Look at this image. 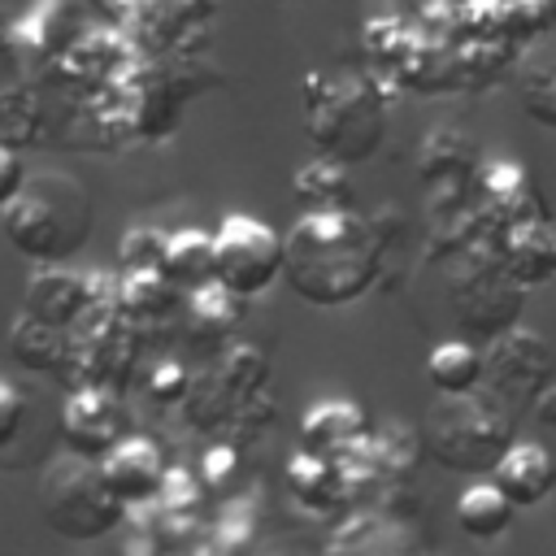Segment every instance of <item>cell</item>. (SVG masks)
<instances>
[{"mask_svg":"<svg viewBox=\"0 0 556 556\" xmlns=\"http://www.w3.org/2000/svg\"><path fill=\"white\" fill-rule=\"evenodd\" d=\"M282 274L308 304H348L374 278L365 226L343 208H313L282 239Z\"/></svg>","mask_w":556,"mask_h":556,"instance_id":"obj_1","label":"cell"},{"mask_svg":"<svg viewBox=\"0 0 556 556\" xmlns=\"http://www.w3.org/2000/svg\"><path fill=\"white\" fill-rule=\"evenodd\" d=\"M91 230H96L91 195L74 174L61 169L26 174L22 191L4 208L9 243L35 265H65L91 239Z\"/></svg>","mask_w":556,"mask_h":556,"instance_id":"obj_2","label":"cell"},{"mask_svg":"<svg viewBox=\"0 0 556 556\" xmlns=\"http://www.w3.org/2000/svg\"><path fill=\"white\" fill-rule=\"evenodd\" d=\"M39 513H43L52 534L74 539V543H91V539H104L117 530L126 504L109 491L100 460L61 452L39 473Z\"/></svg>","mask_w":556,"mask_h":556,"instance_id":"obj_3","label":"cell"},{"mask_svg":"<svg viewBox=\"0 0 556 556\" xmlns=\"http://www.w3.org/2000/svg\"><path fill=\"white\" fill-rule=\"evenodd\" d=\"M317 83L326 87V96H317L308 87V135L317 139V148L339 165L374 156L378 139H382L378 96L356 74H334V78H317Z\"/></svg>","mask_w":556,"mask_h":556,"instance_id":"obj_4","label":"cell"},{"mask_svg":"<svg viewBox=\"0 0 556 556\" xmlns=\"http://www.w3.org/2000/svg\"><path fill=\"white\" fill-rule=\"evenodd\" d=\"M282 278V235L248 213L222 217L213 230V282L239 300L265 295Z\"/></svg>","mask_w":556,"mask_h":556,"instance_id":"obj_5","label":"cell"},{"mask_svg":"<svg viewBox=\"0 0 556 556\" xmlns=\"http://www.w3.org/2000/svg\"><path fill=\"white\" fill-rule=\"evenodd\" d=\"M430 447L447 469H491L508 447V426L473 395H456L430 413Z\"/></svg>","mask_w":556,"mask_h":556,"instance_id":"obj_6","label":"cell"},{"mask_svg":"<svg viewBox=\"0 0 556 556\" xmlns=\"http://www.w3.org/2000/svg\"><path fill=\"white\" fill-rule=\"evenodd\" d=\"M61 443L74 452V456H87V460H104L117 443H122V417H117V404L87 387V391H74L65 413H61Z\"/></svg>","mask_w":556,"mask_h":556,"instance_id":"obj_7","label":"cell"},{"mask_svg":"<svg viewBox=\"0 0 556 556\" xmlns=\"http://www.w3.org/2000/svg\"><path fill=\"white\" fill-rule=\"evenodd\" d=\"M22 313L43 321V326H52V330H70L83 313H91V282L83 274H74V269L43 265L26 287Z\"/></svg>","mask_w":556,"mask_h":556,"instance_id":"obj_8","label":"cell"},{"mask_svg":"<svg viewBox=\"0 0 556 556\" xmlns=\"http://www.w3.org/2000/svg\"><path fill=\"white\" fill-rule=\"evenodd\" d=\"M491 482L513 508H534L556 486V460L543 443H508L504 456L491 465Z\"/></svg>","mask_w":556,"mask_h":556,"instance_id":"obj_9","label":"cell"},{"mask_svg":"<svg viewBox=\"0 0 556 556\" xmlns=\"http://www.w3.org/2000/svg\"><path fill=\"white\" fill-rule=\"evenodd\" d=\"M100 473L109 482V491L130 508V504H148L165 491V465L161 452L148 439H122L104 460Z\"/></svg>","mask_w":556,"mask_h":556,"instance_id":"obj_10","label":"cell"},{"mask_svg":"<svg viewBox=\"0 0 556 556\" xmlns=\"http://www.w3.org/2000/svg\"><path fill=\"white\" fill-rule=\"evenodd\" d=\"M169 287L182 291H200L213 282V235L208 230H174L165 235V252H161V269H156Z\"/></svg>","mask_w":556,"mask_h":556,"instance_id":"obj_11","label":"cell"},{"mask_svg":"<svg viewBox=\"0 0 556 556\" xmlns=\"http://www.w3.org/2000/svg\"><path fill=\"white\" fill-rule=\"evenodd\" d=\"M482 374H486L482 352L469 348V343H460V339L439 343V348L430 352V361H426V378H430V387H434L443 400L473 395L478 382H482Z\"/></svg>","mask_w":556,"mask_h":556,"instance_id":"obj_12","label":"cell"},{"mask_svg":"<svg viewBox=\"0 0 556 556\" xmlns=\"http://www.w3.org/2000/svg\"><path fill=\"white\" fill-rule=\"evenodd\" d=\"M513 513H517V508L495 491V482H478V486H469V491L456 500V521H460V530H465L469 539H482V543L508 534Z\"/></svg>","mask_w":556,"mask_h":556,"instance_id":"obj_13","label":"cell"},{"mask_svg":"<svg viewBox=\"0 0 556 556\" xmlns=\"http://www.w3.org/2000/svg\"><path fill=\"white\" fill-rule=\"evenodd\" d=\"M9 356H13L17 365L35 369V374H48V369H56V365L70 356L65 330H52V326H43V321H35V317L22 313V317L9 326Z\"/></svg>","mask_w":556,"mask_h":556,"instance_id":"obj_14","label":"cell"},{"mask_svg":"<svg viewBox=\"0 0 556 556\" xmlns=\"http://www.w3.org/2000/svg\"><path fill=\"white\" fill-rule=\"evenodd\" d=\"M361 430H365V417H361L356 404H317V408L304 417L300 439H304V452L321 456L330 443H352Z\"/></svg>","mask_w":556,"mask_h":556,"instance_id":"obj_15","label":"cell"},{"mask_svg":"<svg viewBox=\"0 0 556 556\" xmlns=\"http://www.w3.org/2000/svg\"><path fill=\"white\" fill-rule=\"evenodd\" d=\"M295 191H300V200L308 204V208H339L334 200H330V191L339 195V200H348V174H343V165L339 161H330V156H321V161H308L300 174H295Z\"/></svg>","mask_w":556,"mask_h":556,"instance_id":"obj_16","label":"cell"},{"mask_svg":"<svg viewBox=\"0 0 556 556\" xmlns=\"http://www.w3.org/2000/svg\"><path fill=\"white\" fill-rule=\"evenodd\" d=\"M39 130V104L30 91H0V143L4 148H22L35 143Z\"/></svg>","mask_w":556,"mask_h":556,"instance_id":"obj_17","label":"cell"},{"mask_svg":"<svg viewBox=\"0 0 556 556\" xmlns=\"http://www.w3.org/2000/svg\"><path fill=\"white\" fill-rule=\"evenodd\" d=\"M161 252H165V235H161V230H148V226L130 230L126 243L117 248V256H122V265H126L130 274H152V269H161Z\"/></svg>","mask_w":556,"mask_h":556,"instance_id":"obj_18","label":"cell"},{"mask_svg":"<svg viewBox=\"0 0 556 556\" xmlns=\"http://www.w3.org/2000/svg\"><path fill=\"white\" fill-rule=\"evenodd\" d=\"M191 308H195V317H200V321L230 326V321L239 317V295H230V291H222L217 282H208V287L191 291Z\"/></svg>","mask_w":556,"mask_h":556,"instance_id":"obj_19","label":"cell"},{"mask_svg":"<svg viewBox=\"0 0 556 556\" xmlns=\"http://www.w3.org/2000/svg\"><path fill=\"white\" fill-rule=\"evenodd\" d=\"M26 426V395L0 378V447H9Z\"/></svg>","mask_w":556,"mask_h":556,"instance_id":"obj_20","label":"cell"},{"mask_svg":"<svg viewBox=\"0 0 556 556\" xmlns=\"http://www.w3.org/2000/svg\"><path fill=\"white\" fill-rule=\"evenodd\" d=\"M152 395L156 400H187L191 395V374L178 361H165L152 369Z\"/></svg>","mask_w":556,"mask_h":556,"instance_id":"obj_21","label":"cell"},{"mask_svg":"<svg viewBox=\"0 0 556 556\" xmlns=\"http://www.w3.org/2000/svg\"><path fill=\"white\" fill-rule=\"evenodd\" d=\"M22 182H26L22 156H17L13 148H4V143H0V213L13 204V195L22 191Z\"/></svg>","mask_w":556,"mask_h":556,"instance_id":"obj_22","label":"cell"},{"mask_svg":"<svg viewBox=\"0 0 556 556\" xmlns=\"http://www.w3.org/2000/svg\"><path fill=\"white\" fill-rule=\"evenodd\" d=\"M530 408H534V417H539L543 426H556V382H547V387L534 395Z\"/></svg>","mask_w":556,"mask_h":556,"instance_id":"obj_23","label":"cell"}]
</instances>
